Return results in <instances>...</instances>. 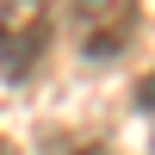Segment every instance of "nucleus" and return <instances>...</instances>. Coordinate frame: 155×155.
Wrapping results in <instances>:
<instances>
[{"mask_svg": "<svg viewBox=\"0 0 155 155\" xmlns=\"http://www.w3.org/2000/svg\"><path fill=\"white\" fill-rule=\"evenodd\" d=\"M50 50V0H0V74L31 81Z\"/></svg>", "mask_w": 155, "mask_h": 155, "instance_id": "2", "label": "nucleus"}, {"mask_svg": "<svg viewBox=\"0 0 155 155\" xmlns=\"http://www.w3.org/2000/svg\"><path fill=\"white\" fill-rule=\"evenodd\" d=\"M137 19H143L137 0H68V25H74L81 62H118L124 44L137 37Z\"/></svg>", "mask_w": 155, "mask_h": 155, "instance_id": "1", "label": "nucleus"}, {"mask_svg": "<svg viewBox=\"0 0 155 155\" xmlns=\"http://www.w3.org/2000/svg\"><path fill=\"white\" fill-rule=\"evenodd\" d=\"M0 155H12V149H6V143H0Z\"/></svg>", "mask_w": 155, "mask_h": 155, "instance_id": "4", "label": "nucleus"}, {"mask_svg": "<svg viewBox=\"0 0 155 155\" xmlns=\"http://www.w3.org/2000/svg\"><path fill=\"white\" fill-rule=\"evenodd\" d=\"M137 106H143V112H155V74H149L143 87H137Z\"/></svg>", "mask_w": 155, "mask_h": 155, "instance_id": "3", "label": "nucleus"}]
</instances>
